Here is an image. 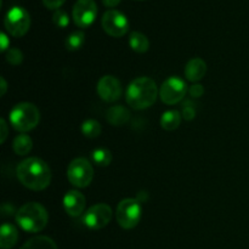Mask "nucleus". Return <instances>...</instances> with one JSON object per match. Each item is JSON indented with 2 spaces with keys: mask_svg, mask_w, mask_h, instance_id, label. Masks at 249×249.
<instances>
[{
  "mask_svg": "<svg viewBox=\"0 0 249 249\" xmlns=\"http://www.w3.org/2000/svg\"><path fill=\"white\" fill-rule=\"evenodd\" d=\"M130 116V111L126 107L122 106V105L109 107L106 113V118L108 123L114 126H122L125 123H128Z\"/></svg>",
  "mask_w": 249,
  "mask_h": 249,
  "instance_id": "2eb2a0df",
  "label": "nucleus"
},
{
  "mask_svg": "<svg viewBox=\"0 0 249 249\" xmlns=\"http://www.w3.org/2000/svg\"><path fill=\"white\" fill-rule=\"evenodd\" d=\"M6 61L12 66L21 65L22 61H23V53H22V51L19 49H9L6 53Z\"/></svg>",
  "mask_w": 249,
  "mask_h": 249,
  "instance_id": "393cba45",
  "label": "nucleus"
},
{
  "mask_svg": "<svg viewBox=\"0 0 249 249\" xmlns=\"http://www.w3.org/2000/svg\"><path fill=\"white\" fill-rule=\"evenodd\" d=\"M189 91H190V95H191L192 97H196L197 99V97H201L202 95H203L204 89L201 84H195L190 88Z\"/></svg>",
  "mask_w": 249,
  "mask_h": 249,
  "instance_id": "cd10ccee",
  "label": "nucleus"
},
{
  "mask_svg": "<svg viewBox=\"0 0 249 249\" xmlns=\"http://www.w3.org/2000/svg\"><path fill=\"white\" fill-rule=\"evenodd\" d=\"M65 1L66 0H43V4L50 10H58Z\"/></svg>",
  "mask_w": 249,
  "mask_h": 249,
  "instance_id": "bb28decb",
  "label": "nucleus"
},
{
  "mask_svg": "<svg viewBox=\"0 0 249 249\" xmlns=\"http://www.w3.org/2000/svg\"><path fill=\"white\" fill-rule=\"evenodd\" d=\"M67 178L75 187H87L91 184L94 178V169L85 158H75L70 163L67 169Z\"/></svg>",
  "mask_w": 249,
  "mask_h": 249,
  "instance_id": "0eeeda50",
  "label": "nucleus"
},
{
  "mask_svg": "<svg viewBox=\"0 0 249 249\" xmlns=\"http://www.w3.org/2000/svg\"><path fill=\"white\" fill-rule=\"evenodd\" d=\"M12 147L16 155L18 156H26L31 152L32 147H33V141L26 134H21V135L16 136V139L14 140L12 143Z\"/></svg>",
  "mask_w": 249,
  "mask_h": 249,
  "instance_id": "aec40b11",
  "label": "nucleus"
},
{
  "mask_svg": "<svg viewBox=\"0 0 249 249\" xmlns=\"http://www.w3.org/2000/svg\"><path fill=\"white\" fill-rule=\"evenodd\" d=\"M187 91V85L181 78L170 77L163 82L160 90L162 101L167 105H175L181 101Z\"/></svg>",
  "mask_w": 249,
  "mask_h": 249,
  "instance_id": "1a4fd4ad",
  "label": "nucleus"
},
{
  "mask_svg": "<svg viewBox=\"0 0 249 249\" xmlns=\"http://www.w3.org/2000/svg\"><path fill=\"white\" fill-rule=\"evenodd\" d=\"M129 45L136 53H143L150 48V41L145 34L140 33V32H133L129 36Z\"/></svg>",
  "mask_w": 249,
  "mask_h": 249,
  "instance_id": "6ab92c4d",
  "label": "nucleus"
},
{
  "mask_svg": "<svg viewBox=\"0 0 249 249\" xmlns=\"http://www.w3.org/2000/svg\"><path fill=\"white\" fill-rule=\"evenodd\" d=\"M121 1L122 0H102V2H104L105 6H107V7H116Z\"/></svg>",
  "mask_w": 249,
  "mask_h": 249,
  "instance_id": "2f4dec72",
  "label": "nucleus"
},
{
  "mask_svg": "<svg viewBox=\"0 0 249 249\" xmlns=\"http://www.w3.org/2000/svg\"><path fill=\"white\" fill-rule=\"evenodd\" d=\"M0 129H1V139H0V141H1L2 143L5 142V140H6V136H7V125H6V122L4 121V119H1L0 121Z\"/></svg>",
  "mask_w": 249,
  "mask_h": 249,
  "instance_id": "c756f323",
  "label": "nucleus"
},
{
  "mask_svg": "<svg viewBox=\"0 0 249 249\" xmlns=\"http://www.w3.org/2000/svg\"><path fill=\"white\" fill-rule=\"evenodd\" d=\"M73 21L80 28L94 23L97 16V5L94 0H78L73 6Z\"/></svg>",
  "mask_w": 249,
  "mask_h": 249,
  "instance_id": "9b49d317",
  "label": "nucleus"
},
{
  "mask_svg": "<svg viewBox=\"0 0 249 249\" xmlns=\"http://www.w3.org/2000/svg\"><path fill=\"white\" fill-rule=\"evenodd\" d=\"M101 124L95 119H89L82 124V133L89 139H95L101 134Z\"/></svg>",
  "mask_w": 249,
  "mask_h": 249,
  "instance_id": "5701e85b",
  "label": "nucleus"
},
{
  "mask_svg": "<svg viewBox=\"0 0 249 249\" xmlns=\"http://www.w3.org/2000/svg\"><path fill=\"white\" fill-rule=\"evenodd\" d=\"M5 92H6V82L4 78H1V96H4Z\"/></svg>",
  "mask_w": 249,
  "mask_h": 249,
  "instance_id": "473e14b6",
  "label": "nucleus"
},
{
  "mask_svg": "<svg viewBox=\"0 0 249 249\" xmlns=\"http://www.w3.org/2000/svg\"><path fill=\"white\" fill-rule=\"evenodd\" d=\"M15 213V208L12 206H10V204L7 203H4L1 207V215L2 216H9V215H12V214Z\"/></svg>",
  "mask_w": 249,
  "mask_h": 249,
  "instance_id": "c85d7f7f",
  "label": "nucleus"
},
{
  "mask_svg": "<svg viewBox=\"0 0 249 249\" xmlns=\"http://www.w3.org/2000/svg\"><path fill=\"white\" fill-rule=\"evenodd\" d=\"M158 89L156 82L148 77L134 79L126 89V102L135 109H146L157 100Z\"/></svg>",
  "mask_w": 249,
  "mask_h": 249,
  "instance_id": "f03ea898",
  "label": "nucleus"
},
{
  "mask_svg": "<svg viewBox=\"0 0 249 249\" xmlns=\"http://www.w3.org/2000/svg\"><path fill=\"white\" fill-rule=\"evenodd\" d=\"M85 34L82 31L72 32L66 39V48L70 51H77L84 45Z\"/></svg>",
  "mask_w": 249,
  "mask_h": 249,
  "instance_id": "412c9836",
  "label": "nucleus"
},
{
  "mask_svg": "<svg viewBox=\"0 0 249 249\" xmlns=\"http://www.w3.org/2000/svg\"><path fill=\"white\" fill-rule=\"evenodd\" d=\"M141 213H142V209L138 199L125 198L117 207V223L125 230H131L140 221Z\"/></svg>",
  "mask_w": 249,
  "mask_h": 249,
  "instance_id": "39448f33",
  "label": "nucleus"
},
{
  "mask_svg": "<svg viewBox=\"0 0 249 249\" xmlns=\"http://www.w3.org/2000/svg\"><path fill=\"white\" fill-rule=\"evenodd\" d=\"M16 174L24 187L33 191H41L50 185L51 170L43 160L29 157L17 165Z\"/></svg>",
  "mask_w": 249,
  "mask_h": 249,
  "instance_id": "f257e3e1",
  "label": "nucleus"
},
{
  "mask_svg": "<svg viewBox=\"0 0 249 249\" xmlns=\"http://www.w3.org/2000/svg\"><path fill=\"white\" fill-rule=\"evenodd\" d=\"M91 158L95 164L100 165V167H107L112 162V153L107 148H96L92 151Z\"/></svg>",
  "mask_w": 249,
  "mask_h": 249,
  "instance_id": "4be33fe9",
  "label": "nucleus"
},
{
  "mask_svg": "<svg viewBox=\"0 0 249 249\" xmlns=\"http://www.w3.org/2000/svg\"><path fill=\"white\" fill-rule=\"evenodd\" d=\"M112 214L113 213H112L111 207L105 203H99L88 209L83 221L85 226L91 230H100L108 225L112 219Z\"/></svg>",
  "mask_w": 249,
  "mask_h": 249,
  "instance_id": "9d476101",
  "label": "nucleus"
},
{
  "mask_svg": "<svg viewBox=\"0 0 249 249\" xmlns=\"http://www.w3.org/2000/svg\"><path fill=\"white\" fill-rule=\"evenodd\" d=\"M102 28L108 36L121 38L129 31V21L118 10H108L102 16Z\"/></svg>",
  "mask_w": 249,
  "mask_h": 249,
  "instance_id": "6e6552de",
  "label": "nucleus"
},
{
  "mask_svg": "<svg viewBox=\"0 0 249 249\" xmlns=\"http://www.w3.org/2000/svg\"><path fill=\"white\" fill-rule=\"evenodd\" d=\"M180 123H181V114H180L179 111H175V109L164 112L162 118H160V125L164 130L168 131H173L179 128Z\"/></svg>",
  "mask_w": 249,
  "mask_h": 249,
  "instance_id": "f3484780",
  "label": "nucleus"
},
{
  "mask_svg": "<svg viewBox=\"0 0 249 249\" xmlns=\"http://www.w3.org/2000/svg\"><path fill=\"white\" fill-rule=\"evenodd\" d=\"M4 23L10 36L15 38H21L28 32L31 27V16L23 7L14 6L7 11Z\"/></svg>",
  "mask_w": 249,
  "mask_h": 249,
  "instance_id": "423d86ee",
  "label": "nucleus"
},
{
  "mask_svg": "<svg viewBox=\"0 0 249 249\" xmlns=\"http://www.w3.org/2000/svg\"><path fill=\"white\" fill-rule=\"evenodd\" d=\"M18 240V231L12 224H2L0 229V247L10 249L14 247Z\"/></svg>",
  "mask_w": 249,
  "mask_h": 249,
  "instance_id": "dca6fc26",
  "label": "nucleus"
},
{
  "mask_svg": "<svg viewBox=\"0 0 249 249\" xmlns=\"http://www.w3.org/2000/svg\"><path fill=\"white\" fill-rule=\"evenodd\" d=\"M0 40H1V51H6L7 48H9V39H7V36L5 33L0 34Z\"/></svg>",
  "mask_w": 249,
  "mask_h": 249,
  "instance_id": "7c9ffc66",
  "label": "nucleus"
},
{
  "mask_svg": "<svg viewBox=\"0 0 249 249\" xmlns=\"http://www.w3.org/2000/svg\"><path fill=\"white\" fill-rule=\"evenodd\" d=\"M21 249H58L56 243L48 236H38L27 241Z\"/></svg>",
  "mask_w": 249,
  "mask_h": 249,
  "instance_id": "a211bd4d",
  "label": "nucleus"
},
{
  "mask_svg": "<svg viewBox=\"0 0 249 249\" xmlns=\"http://www.w3.org/2000/svg\"><path fill=\"white\" fill-rule=\"evenodd\" d=\"M49 220L46 209L41 204L29 202L22 206L16 213V223L27 232H39L44 230Z\"/></svg>",
  "mask_w": 249,
  "mask_h": 249,
  "instance_id": "7ed1b4c3",
  "label": "nucleus"
},
{
  "mask_svg": "<svg viewBox=\"0 0 249 249\" xmlns=\"http://www.w3.org/2000/svg\"><path fill=\"white\" fill-rule=\"evenodd\" d=\"M63 207L68 215L79 216L84 212L85 197L79 191H68L63 198Z\"/></svg>",
  "mask_w": 249,
  "mask_h": 249,
  "instance_id": "ddd939ff",
  "label": "nucleus"
},
{
  "mask_svg": "<svg viewBox=\"0 0 249 249\" xmlns=\"http://www.w3.org/2000/svg\"><path fill=\"white\" fill-rule=\"evenodd\" d=\"M207 73V63L202 58L195 57L187 62L185 67V75L190 82H199Z\"/></svg>",
  "mask_w": 249,
  "mask_h": 249,
  "instance_id": "4468645a",
  "label": "nucleus"
},
{
  "mask_svg": "<svg viewBox=\"0 0 249 249\" xmlns=\"http://www.w3.org/2000/svg\"><path fill=\"white\" fill-rule=\"evenodd\" d=\"M122 84L113 75H105L97 83V94L104 101L114 102L122 96Z\"/></svg>",
  "mask_w": 249,
  "mask_h": 249,
  "instance_id": "f8f14e48",
  "label": "nucleus"
},
{
  "mask_svg": "<svg viewBox=\"0 0 249 249\" xmlns=\"http://www.w3.org/2000/svg\"><path fill=\"white\" fill-rule=\"evenodd\" d=\"M182 117H184L186 121H192V119L196 117V108H195V105L192 102L186 101L182 106Z\"/></svg>",
  "mask_w": 249,
  "mask_h": 249,
  "instance_id": "a878e982",
  "label": "nucleus"
},
{
  "mask_svg": "<svg viewBox=\"0 0 249 249\" xmlns=\"http://www.w3.org/2000/svg\"><path fill=\"white\" fill-rule=\"evenodd\" d=\"M40 121V113L36 106L29 102H22L16 105L10 112V122L14 129L26 133L38 125Z\"/></svg>",
  "mask_w": 249,
  "mask_h": 249,
  "instance_id": "20e7f679",
  "label": "nucleus"
},
{
  "mask_svg": "<svg viewBox=\"0 0 249 249\" xmlns=\"http://www.w3.org/2000/svg\"><path fill=\"white\" fill-rule=\"evenodd\" d=\"M53 22L55 23L56 27H58V28H66V27L70 24V16H68L66 11L58 9L53 12Z\"/></svg>",
  "mask_w": 249,
  "mask_h": 249,
  "instance_id": "b1692460",
  "label": "nucleus"
}]
</instances>
